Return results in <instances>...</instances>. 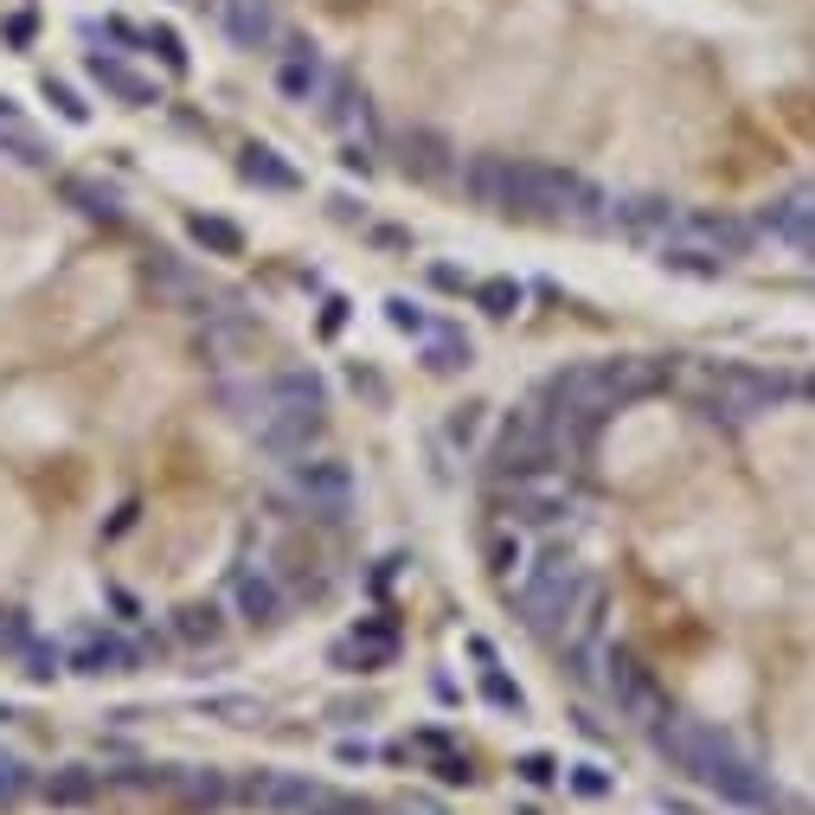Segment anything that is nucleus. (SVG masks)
I'll use <instances>...</instances> for the list:
<instances>
[{
    "label": "nucleus",
    "instance_id": "nucleus-12",
    "mask_svg": "<svg viewBox=\"0 0 815 815\" xmlns=\"http://www.w3.org/2000/svg\"><path fill=\"white\" fill-rule=\"evenodd\" d=\"M136 662H141L136 642H129V636H103V629L65 649V668H71V675H129Z\"/></svg>",
    "mask_w": 815,
    "mask_h": 815
},
{
    "label": "nucleus",
    "instance_id": "nucleus-44",
    "mask_svg": "<svg viewBox=\"0 0 815 815\" xmlns=\"http://www.w3.org/2000/svg\"><path fill=\"white\" fill-rule=\"evenodd\" d=\"M7 719H13V706H7V700H0V726H7Z\"/></svg>",
    "mask_w": 815,
    "mask_h": 815
},
{
    "label": "nucleus",
    "instance_id": "nucleus-39",
    "mask_svg": "<svg viewBox=\"0 0 815 815\" xmlns=\"http://www.w3.org/2000/svg\"><path fill=\"white\" fill-rule=\"evenodd\" d=\"M463 649L476 655L481 668H501V655H494V642H488V636H463Z\"/></svg>",
    "mask_w": 815,
    "mask_h": 815
},
{
    "label": "nucleus",
    "instance_id": "nucleus-32",
    "mask_svg": "<svg viewBox=\"0 0 815 815\" xmlns=\"http://www.w3.org/2000/svg\"><path fill=\"white\" fill-rule=\"evenodd\" d=\"M20 655H26V675H39V680H52L65 668V649H46V642H26Z\"/></svg>",
    "mask_w": 815,
    "mask_h": 815
},
{
    "label": "nucleus",
    "instance_id": "nucleus-18",
    "mask_svg": "<svg viewBox=\"0 0 815 815\" xmlns=\"http://www.w3.org/2000/svg\"><path fill=\"white\" fill-rule=\"evenodd\" d=\"M655 264H662V271H680V276H719V271H726V258H713L706 244L675 238V231L662 238V258H655Z\"/></svg>",
    "mask_w": 815,
    "mask_h": 815
},
{
    "label": "nucleus",
    "instance_id": "nucleus-13",
    "mask_svg": "<svg viewBox=\"0 0 815 815\" xmlns=\"http://www.w3.org/2000/svg\"><path fill=\"white\" fill-rule=\"evenodd\" d=\"M392 655H399V623H386V616H366L353 636H340L335 642L340 668H353V662H360V668H386Z\"/></svg>",
    "mask_w": 815,
    "mask_h": 815
},
{
    "label": "nucleus",
    "instance_id": "nucleus-23",
    "mask_svg": "<svg viewBox=\"0 0 815 815\" xmlns=\"http://www.w3.org/2000/svg\"><path fill=\"white\" fill-rule=\"evenodd\" d=\"M481 700H488L494 713H507V719H521V713H527V693H521V680H507L501 668H481Z\"/></svg>",
    "mask_w": 815,
    "mask_h": 815
},
{
    "label": "nucleus",
    "instance_id": "nucleus-9",
    "mask_svg": "<svg viewBox=\"0 0 815 815\" xmlns=\"http://www.w3.org/2000/svg\"><path fill=\"white\" fill-rule=\"evenodd\" d=\"M231 604H238V616L244 623H283V611H289V591H283V578H276L271 565L258 559H244L238 572H231Z\"/></svg>",
    "mask_w": 815,
    "mask_h": 815
},
{
    "label": "nucleus",
    "instance_id": "nucleus-20",
    "mask_svg": "<svg viewBox=\"0 0 815 815\" xmlns=\"http://www.w3.org/2000/svg\"><path fill=\"white\" fill-rule=\"evenodd\" d=\"M469 296H476L481 315H494V322H507V315L527 309V283H514V276H488V283H476Z\"/></svg>",
    "mask_w": 815,
    "mask_h": 815
},
{
    "label": "nucleus",
    "instance_id": "nucleus-21",
    "mask_svg": "<svg viewBox=\"0 0 815 815\" xmlns=\"http://www.w3.org/2000/svg\"><path fill=\"white\" fill-rule=\"evenodd\" d=\"M65 200L77 205L84 218H123V193L103 187V180H84V174H71L65 180Z\"/></svg>",
    "mask_w": 815,
    "mask_h": 815
},
{
    "label": "nucleus",
    "instance_id": "nucleus-4",
    "mask_svg": "<svg viewBox=\"0 0 815 815\" xmlns=\"http://www.w3.org/2000/svg\"><path fill=\"white\" fill-rule=\"evenodd\" d=\"M559 463V417L534 399V405L507 411L494 443H488V476L494 481H521V476H546Z\"/></svg>",
    "mask_w": 815,
    "mask_h": 815
},
{
    "label": "nucleus",
    "instance_id": "nucleus-8",
    "mask_svg": "<svg viewBox=\"0 0 815 815\" xmlns=\"http://www.w3.org/2000/svg\"><path fill=\"white\" fill-rule=\"evenodd\" d=\"M757 231H770L777 244H790V251L815 258V187H790V193H777V200L757 212Z\"/></svg>",
    "mask_w": 815,
    "mask_h": 815
},
{
    "label": "nucleus",
    "instance_id": "nucleus-5",
    "mask_svg": "<svg viewBox=\"0 0 815 815\" xmlns=\"http://www.w3.org/2000/svg\"><path fill=\"white\" fill-rule=\"evenodd\" d=\"M770 405H783V386L757 366H719L706 379V417L713 424H757Z\"/></svg>",
    "mask_w": 815,
    "mask_h": 815
},
{
    "label": "nucleus",
    "instance_id": "nucleus-15",
    "mask_svg": "<svg viewBox=\"0 0 815 815\" xmlns=\"http://www.w3.org/2000/svg\"><path fill=\"white\" fill-rule=\"evenodd\" d=\"M90 71H97V84H103L110 97H123V103H136V110H148V103H161L154 77H141L136 65H123L116 52H90Z\"/></svg>",
    "mask_w": 815,
    "mask_h": 815
},
{
    "label": "nucleus",
    "instance_id": "nucleus-30",
    "mask_svg": "<svg viewBox=\"0 0 815 815\" xmlns=\"http://www.w3.org/2000/svg\"><path fill=\"white\" fill-rule=\"evenodd\" d=\"M205 713H218V719H231V726H251V719H264V706H258V700H238V693H218V700H205Z\"/></svg>",
    "mask_w": 815,
    "mask_h": 815
},
{
    "label": "nucleus",
    "instance_id": "nucleus-7",
    "mask_svg": "<svg viewBox=\"0 0 815 815\" xmlns=\"http://www.w3.org/2000/svg\"><path fill=\"white\" fill-rule=\"evenodd\" d=\"M289 476H296V494L309 501L315 521L335 527V521L353 514V469H347V463H335V456H296Z\"/></svg>",
    "mask_w": 815,
    "mask_h": 815
},
{
    "label": "nucleus",
    "instance_id": "nucleus-14",
    "mask_svg": "<svg viewBox=\"0 0 815 815\" xmlns=\"http://www.w3.org/2000/svg\"><path fill=\"white\" fill-rule=\"evenodd\" d=\"M276 90L296 97V103H322V97L335 90V71H328V59L309 46V52H289V59L276 65Z\"/></svg>",
    "mask_w": 815,
    "mask_h": 815
},
{
    "label": "nucleus",
    "instance_id": "nucleus-25",
    "mask_svg": "<svg viewBox=\"0 0 815 815\" xmlns=\"http://www.w3.org/2000/svg\"><path fill=\"white\" fill-rule=\"evenodd\" d=\"M39 97H46V103H52V110H59L65 123H90V103H84V97L71 90L65 77H39Z\"/></svg>",
    "mask_w": 815,
    "mask_h": 815
},
{
    "label": "nucleus",
    "instance_id": "nucleus-40",
    "mask_svg": "<svg viewBox=\"0 0 815 815\" xmlns=\"http://www.w3.org/2000/svg\"><path fill=\"white\" fill-rule=\"evenodd\" d=\"M340 322H347V296H328V315H322V335H340Z\"/></svg>",
    "mask_w": 815,
    "mask_h": 815
},
{
    "label": "nucleus",
    "instance_id": "nucleus-41",
    "mask_svg": "<svg viewBox=\"0 0 815 815\" xmlns=\"http://www.w3.org/2000/svg\"><path fill=\"white\" fill-rule=\"evenodd\" d=\"M521 565V540L507 546V540H494V572H514Z\"/></svg>",
    "mask_w": 815,
    "mask_h": 815
},
{
    "label": "nucleus",
    "instance_id": "nucleus-34",
    "mask_svg": "<svg viewBox=\"0 0 815 815\" xmlns=\"http://www.w3.org/2000/svg\"><path fill=\"white\" fill-rule=\"evenodd\" d=\"M424 276H430V289H443V296H463V289H476V283L456 271V264H430Z\"/></svg>",
    "mask_w": 815,
    "mask_h": 815
},
{
    "label": "nucleus",
    "instance_id": "nucleus-3",
    "mask_svg": "<svg viewBox=\"0 0 815 815\" xmlns=\"http://www.w3.org/2000/svg\"><path fill=\"white\" fill-rule=\"evenodd\" d=\"M514 616H521V629L540 636V642H578V636L598 642L604 591H598V578H591L572 552H546V559L527 565V578L514 585Z\"/></svg>",
    "mask_w": 815,
    "mask_h": 815
},
{
    "label": "nucleus",
    "instance_id": "nucleus-36",
    "mask_svg": "<svg viewBox=\"0 0 815 815\" xmlns=\"http://www.w3.org/2000/svg\"><path fill=\"white\" fill-rule=\"evenodd\" d=\"M20 783H26V764H20V757H0V797H13Z\"/></svg>",
    "mask_w": 815,
    "mask_h": 815
},
{
    "label": "nucleus",
    "instance_id": "nucleus-24",
    "mask_svg": "<svg viewBox=\"0 0 815 815\" xmlns=\"http://www.w3.org/2000/svg\"><path fill=\"white\" fill-rule=\"evenodd\" d=\"M386 322L399 328V335H411V340H424L437 322L424 315V302H411V296H386Z\"/></svg>",
    "mask_w": 815,
    "mask_h": 815
},
{
    "label": "nucleus",
    "instance_id": "nucleus-26",
    "mask_svg": "<svg viewBox=\"0 0 815 815\" xmlns=\"http://www.w3.org/2000/svg\"><path fill=\"white\" fill-rule=\"evenodd\" d=\"M514 777H521V783H534V790H552V783L565 777V764H559L552 751H527V757H514Z\"/></svg>",
    "mask_w": 815,
    "mask_h": 815
},
{
    "label": "nucleus",
    "instance_id": "nucleus-43",
    "mask_svg": "<svg viewBox=\"0 0 815 815\" xmlns=\"http://www.w3.org/2000/svg\"><path fill=\"white\" fill-rule=\"evenodd\" d=\"M110 604L123 611V623H136V616H141V604H136V598H129V591H110Z\"/></svg>",
    "mask_w": 815,
    "mask_h": 815
},
{
    "label": "nucleus",
    "instance_id": "nucleus-35",
    "mask_svg": "<svg viewBox=\"0 0 815 815\" xmlns=\"http://www.w3.org/2000/svg\"><path fill=\"white\" fill-rule=\"evenodd\" d=\"M148 46H161V59H167V65L187 71V52H180V33H174V26H154V33H148Z\"/></svg>",
    "mask_w": 815,
    "mask_h": 815
},
{
    "label": "nucleus",
    "instance_id": "nucleus-27",
    "mask_svg": "<svg viewBox=\"0 0 815 815\" xmlns=\"http://www.w3.org/2000/svg\"><path fill=\"white\" fill-rule=\"evenodd\" d=\"M565 783L578 797H611V770L604 764H565Z\"/></svg>",
    "mask_w": 815,
    "mask_h": 815
},
{
    "label": "nucleus",
    "instance_id": "nucleus-11",
    "mask_svg": "<svg viewBox=\"0 0 815 815\" xmlns=\"http://www.w3.org/2000/svg\"><path fill=\"white\" fill-rule=\"evenodd\" d=\"M675 238H693V244H706L713 258H745L751 238H757V225H745V218H713V212H680Z\"/></svg>",
    "mask_w": 815,
    "mask_h": 815
},
{
    "label": "nucleus",
    "instance_id": "nucleus-29",
    "mask_svg": "<svg viewBox=\"0 0 815 815\" xmlns=\"http://www.w3.org/2000/svg\"><path fill=\"white\" fill-rule=\"evenodd\" d=\"M180 636H187V642H212V636H218V611H212V604H187V611H180Z\"/></svg>",
    "mask_w": 815,
    "mask_h": 815
},
{
    "label": "nucleus",
    "instance_id": "nucleus-22",
    "mask_svg": "<svg viewBox=\"0 0 815 815\" xmlns=\"http://www.w3.org/2000/svg\"><path fill=\"white\" fill-rule=\"evenodd\" d=\"M424 360H430L437 373H456V366L476 360V347H469V335H456V328H430V335H424Z\"/></svg>",
    "mask_w": 815,
    "mask_h": 815
},
{
    "label": "nucleus",
    "instance_id": "nucleus-16",
    "mask_svg": "<svg viewBox=\"0 0 815 815\" xmlns=\"http://www.w3.org/2000/svg\"><path fill=\"white\" fill-rule=\"evenodd\" d=\"M238 174H244L258 193H302V174H296V167H289L276 148H264V141L238 154Z\"/></svg>",
    "mask_w": 815,
    "mask_h": 815
},
{
    "label": "nucleus",
    "instance_id": "nucleus-10",
    "mask_svg": "<svg viewBox=\"0 0 815 815\" xmlns=\"http://www.w3.org/2000/svg\"><path fill=\"white\" fill-rule=\"evenodd\" d=\"M507 488V521H559L565 507H572V481L559 476V469H546V476H521V481H501Z\"/></svg>",
    "mask_w": 815,
    "mask_h": 815
},
{
    "label": "nucleus",
    "instance_id": "nucleus-31",
    "mask_svg": "<svg viewBox=\"0 0 815 815\" xmlns=\"http://www.w3.org/2000/svg\"><path fill=\"white\" fill-rule=\"evenodd\" d=\"M481 411H488V405H463V411H450L443 437H450L456 450H469V443H476V430H481Z\"/></svg>",
    "mask_w": 815,
    "mask_h": 815
},
{
    "label": "nucleus",
    "instance_id": "nucleus-38",
    "mask_svg": "<svg viewBox=\"0 0 815 815\" xmlns=\"http://www.w3.org/2000/svg\"><path fill=\"white\" fill-rule=\"evenodd\" d=\"M366 238H373V244H386V251H411V231H392V225H373Z\"/></svg>",
    "mask_w": 815,
    "mask_h": 815
},
{
    "label": "nucleus",
    "instance_id": "nucleus-37",
    "mask_svg": "<svg viewBox=\"0 0 815 815\" xmlns=\"http://www.w3.org/2000/svg\"><path fill=\"white\" fill-rule=\"evenodd\" d=\"M335 757H340V764H373V745H366V739H340Z\"/></svg>",
    "mask_w": 815,
    "mask_h": 815
},
{
    "label": "nucleus",
    "instance_id": "nucleus-42",
    "mask_svg": "<svg viewBox=\"0 0 815 815\" xmlns=\"http://www.w3.org/2000/svg\"><path fill=\"white\" fill-rule=\"evenodd\" d=\"M7 39L26 46V39H33V13H13V20H7Z\"/></svg>",
    "mask_w": 815,
    "mask_h": 815
},
{
    "label": "nucleus",
    "instance_id": "nucleus-1",
    "mask_svg": "<svg viewBox=\"0 0 815 815\" xmlns=\"http://www.w3.org/2000/svg\"><path fill=\"white\" fill-rule=\"evenodd\" d=\"M649 739H655V751L675 764L680 777L706 783L713 797H726V803H739V810H770V803H777V783H770L745 757V745H739L732 732H719L713 719L662 706V719L649 726Z\"/></svg>",
    "mask_w": 815,
    "mask_h": 815
},
{
    "label": "nucleus",
    "instance_id": "nucleus-28",
    "mask_svg": "<svg viewBox=\"0 0 815 815\" xmlns=\"http://www.w3.org/2000/svg\"><path fill=\"white\" fill-rule=\"evenodd\" d=\"M90 790H97V777H90V770H65V777H52V783H46V797H52V803H84Z\"/></svg>",
    "mask_w": 815,
    "mask_h": 815
},
{
    "label": "nucleus",
    "instance_id": "nucleus-19",
    "mask_svg": "<svg viewBox=\"0 0 815 815\" xmlns=\"http://www.w3.org/2000/svg\"><path fill=\"white\" fill-rule=\"evenodd\" d=\"M187 231H193V244H200L205 258H244V231H238L231 218L193 212V218H187Z\"/></svg>",
    "mask_w": 815,
    "mask_h": 815
},
{
    "label": "nucleus",
    "instance_id": "nucleus-17",
    "mask_svg": "<svg viewBox=\"0 0 815 815\" xmlns=\"http://www.w3.org/2000/svg\"><path fill=\"white\" fill-rule=\"evenodd\" d=\"M218 13H225L231 39H244V46H271L276 39V13L264 0H218Z\"/></svg>",
    "mask_w": 815,
    "mask_h": 815
},
{
    "label": "nucleus",
    "instance_id": "nucleus-33",
    "mask_svg": "<svg viewBox=\"0 0 815 815\" xmlns=\"http://www.w3.org/2000/svg\"><path fill=\"white\" fill-rule=\"evenodd\" d=\"M33 642V623L20 611H0V649H26Z\"/></svg>",
    "mask_w": 815,
    "mask_h": 815
},
{
    "label": "nucleus",
    "instance_id": "nucleus-6",
    "mask_svg": "<svg viewBox=\"0 0 815 815\" xmlns=\"http://www.w3.org/2000/svg\"><path fill=\"white\" fill-rule=\"evenodd\" d=\"M598 687H604V700L616 706V719H636V726H655L662 719V687L649 680V668L629 655V649H604V675H598Z\"/></svg>",
    "mask_w": 815,
    "mask_h": 815
},
{
    "label": "nucleus",
    "instance_id": "nucleus-2",
    "mask_svg": "<svg viewBox=\"0 0 815 815\" xmlns=\"http://www.w3.org/2000/svg\"><path fill=\"white\" fill-rule=\"evenodd\" d=\"M463 187L494 212H534V218H572V225H604V193L565 167L546 161H507V154H481L469 161Z\"/></svg>",
    "mask_w": 815,
    "mask_h": 815
}]
</instances>
